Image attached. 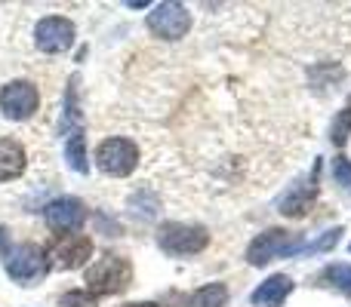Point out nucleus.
<instances>
[{
  "label": "nucleus",
  "instance_id": "dca6fc26",
  "mask_svg": "<svg viewBox=\"0 0 351 307\" xmlns=\"http://www.w3.org/2000/svg\"><path fill=\"white\" fill-rule=\"evenodd\" d=\"M62 133L71 135L74 129H80V108H77V77H71L68 83V92H65V114H62V123H59Z\"/></svg>",
  "mask_w": 351,
  "mask_h": 307
},
{
  "label": "nucleus",
  "instance_id": "9d476101",
  "mask_svg": "<svg viewBox=\"0 0 351 307\" xmlns=\"http://www.w3.org/2000/svg\"><path fill=\"white\" fill-rule=\"evenodd\" d=\"M34 43L40 53H65L74 43V25L62 16H47L37 22Z\"/></svg>",
  "mask_w": 351,
  "mask_h": 307
},
{
  "label": "nucleus",
  "instance_id": "4468645a",
  "mask_svg": "<svg viewBox=\"0 0 351 307\" xmlns=\"http://www.w3.org/2000/svg\"><path fill=\"white\" fill-rule=\"evenodd\" d=\"M65 157H68V166L74 172L86 175L90 172V160H86V139H84V129H74L65 142Z\"/></svg>",
  "mask_w": 351,
  "mask_h": 307
},
{
  "label": "nucleus",
  "instance_id": "1a4fd4ad",
  "mask_svg": "<svg viewBox=\"0 0 351 307\" xmlns=\"http://www.w3.org/2000/svg\"><path fill=\"white\" fill-rule=\"evenodd\" d=\"M93 255V240L84 234H68L62 240L53 243L49 249V265L59 267V271H77V267L86 265V258Z\"/></svg>",
  "mask_w": 351,
  "mask_h": 307
},
{
  "label": "nucleus",
  "instance_id": "20e7f679",
  "mask_svg": "<svg viewBox=\"0 0 351 307\" xmlns=\"http://www.w3.org/2000/svg\"><path fill=\"white\" fill-rule=\"evenodd\" d=\"M305 243L299 240L296 234L290 230H280V228H271L265 234H259L247 249V261L253 267H265L268 261L280 258V255H293V252H302Z\"/></svg>",
  "mask_w": 351,
  "mask_h": 307
},
{
  "label": "nucleus",
  "instance_id": "6e6552de",
  "mask_svg": "<svg viewBox=\"0 0 351 307\" xmlns=\"http://www.w3.org/2000/svg\"><path fill=\"white\" fill-rule=\"evenodd\" d=\"M191 28V16L182 3H160L148 12V31L164 40H179Z\"/></svg>",
  "mask_w": 351,
  "mask_h": 307
},
{
  "label": "nucleus",
  "instance_id": "aec40b11",
  "mask_svg": "<svg viewBox=\"0 0 351 307\" xmlns=\"http://www.w3.org/2000/svg\"><path fill=\"white\" fill-rule=\"evenodd\" d=\"M59 307H99V302L86 289H71L59 298Z\"/></svg>",
  "mask_w": 351,
  "mask_h": 307
},
{
  "label": "nucleus",
  "instance_id": "f03ea898",
  "mask_svg": "<svg viewBox=\"0 0 351 307\" xmlns=\"http://www.w3.org/2000/svg\"><path fill=\"white\" fill-rule=\"evenodd\" d=\"M158 243L167 255L173 258H185V255H197L210 246V234L200 224H182V222H167L158 230Z\"/></svg>",
  "mask_w": 351,
  "mask_h": 307
},
{
  "label": "nucleus",
  "instance_id": "0eeeda50",
  "mask_svg": "<svg viewBox=\"0 0 351 307\" xmlns=\"http://www.w3.org/2000/svg\"><path fill=\"white\" fill-rule=\"evenodd\" d=\"M317 172H321V163H315L308 178H299L284 197L278 200V212L287 218H305L311 212L317 200Z\"/></svg>",
  "mask_w": 351,
  "mask_h": 307
},
{
  "label": "nucleus",
  "instance_id": "f3484780",
  "mask_svg": "<svg viewBox=\"0 0 351 307\" xmlns=\"http://www.w3.org/2000/svg\"><path fill=\"white\" fill-rule=\"evenodd\" d=\"M321 283L333 286L342 295H351V265H330L327 271L321 273Z\"/></svg>",
  "mask_w": 351,
  "mask_h": 307
},
{
  "label": "nucleus",
  "instance_id": "f257e3e1",
  "mask_svg": "<svg viewBox=\"0 0 351 307\" xmlns=\"http://www.w3.org/2000/svg\"><path fill=\"white\" fill-rule=\"evenodd\" d=\"M133 283V265L121 255H105L86 267V292L90 295H121Z\"/></svg>",
  "mask_w": 351,
  "mask_h": 307
},
{
  "label": "nucleus",
  "instance_id": "9b49d317",
  "mask_svg": "<svg viewBox=\"0 0 351 307\" xmlns=\"http://www.w3.org/2000/svg\"><path fill=\"white\" fill-rule=\"evenodd\" d=\"M43 218L53 230H80L86 222V206L77 197H62L43 209Z\"/></svg>",
  "mask_w": 351,
  "mask_h": 307
},
{
  "label": "nucleus",
  "instance_id": "4be33fe9",
  "mask_svg": "<svg viewBox=\"0 0 351 307\" xmlns=\"http://www.w3.org/2000/svg\"><path fill=\"white\" fill-rule=\"evenodd\" d=\"M333 178L339 181L342 187H351V160H346V157H336V160H333Z\"/></svg>",
  "mask_w": 351,
  "mask_h": 307
},
{
  "label": "nucleus",
  "instance_id": "5701e85b",
  "mask_svg": "<svg viewBox=\"0 0 351 307\" xmlns=\"http://www.w3.org/2000/svg\"><path fill=\"white\" fill-rule=\"evenodd\" d=\"M0 255H10V246H6V228H0Z\"/></svg>",
  "mask_w": 351,
  "mask_h": 307
},
{
  "label": "nucleus",
  "instance_id": "412c9836",
  "mask_svg": "<svg viewBox=\"0 0 351 307\" xmlns=\"http://www.w3.org/2000/svg\"><path fill=\"white\" fill-rule=\"evenodd\" d=\"M130 206H133V212L139 209L145 218H152L154 209H158V197H154L152 191H142V193H136V197H130Z\"/></svg>",
  "mask_w": 351,
  "mask_h": 307
},
{
  "label": "nucleus",
  "instance_id": "2eb2a0df",
  "mask_svg": "<svg viewBox=\"0 0 351 307\" xmlns=\"http://www.w3.org/2000/svg\"><path fill=\"white\" fill-rule=\"evenodd\" d=\"M225 304H228V289H225V283L200 286V289L188 298V307H225Z\"/></svg>",
  "mask_w": 351,
  "mask_h": 307
},
{
  "label": "nucleus",
  "instance_id": "7ed1b4c3",
  "mask_svg": "<svg viewBox=\"0 0 351 307\" xmlns=\"http://www.w3.org/2000/svg\"><path fill=\"white\" fill-rule=\"evenodd\" d=\"M49 271V261H47V252L34 243H22V246L10 249L6 255V273L12 277V283L19 286H34L47 277Z\"/></svg>",
  "mask_w": 351,
  "mask_h": 307
},
{
  "label": "nucleus",
  "instance_id": "f8f14e48",
  "mask_svg": "<svg viewBox=\"0 0 351 307\" xmlns=\"http://www.w3.org/2000/svg\"><path fill=\"white\" fill-rule=\"evenodd\" d=\"M290 292H293V280L284 277V273H274V277H268L265 283L250 295V302H253L256 307H280Z\"/></svg>",
  "mask_w": 351,
  "mask_h": 307
},
{
  "label": "nucleus",
  "instance_id": "a211bd4d",
  "mask_svg": "<svg viewBox=\"0 0 351 307\" xmlns=\"http://www.w3.org/2000/svg\"><path fill=\"white\" fill-rule=\"evenodd\" d=\"M348 135H351V108H346V111H339V114H336L333 126H330V142H333L336 148H342L348 142Z\"/></svg>",
  "mask_w": 351,
  "mask_h": 307
},
{
  "label": "nucleus",
  "instance_id": "393cba45",
  "mask_svg": "<svg viewBox=\"0 0 351 307\" xmlns=\"http://www.w3.org/2000/svg\"><path fill=\"white\" fill-rule=\"evenodd\" d=\"M348 108H351V98H348Z\"/></svg>",
  "mask_w": 351,
  "mask_h": 307
},
{
  "label": "nucleus",
  "instance_id": "39448f33",
  "mask_svg": "<svg viewBox=\"0 0 351 307\" xmlns=\"http://www.w3.org/2000/svg\"><path fill=\"white\" fill-rule=\"evenodd\" d=\"M136 163H139V148L130 139H105L96 148V166L105 175L123 178V175H130L136 169Z\"/></svg>",
  "mask_w": 351,
  "mask_h": 307
},
{
  "label": "nucleus",
  "instance_id": "b1692460",
  "mask_svg": "<svg viewBox=\"0 0 351 307\" xmlns=\"http://www.w3.org/2000/svg\"><path fill=\"white\" fill-rule=\"evenodd\" d=\"M123 307H160V304H154V302H139V304H123Z\"/></svg>",
  "mask_w": 351,
  "mask_h": 307
},
{
  "label": "nucleus",
  "instance_id": "6ab92c4d",
  "mask_svg": "<svg viewBox=\"0 0 351 307\" xmlns=\"http://www.w3.org/2000/svg\"><path fill=\"white\" fill-rule=\"evenodd\" d=\"M339 237H342V228H333V230H327V234H321V240H315V243H305V246H302V252H305V255L327 252V249H333L336 243H339Z\"/></svg>",
  "mask_w": 351,
  "mask_h": 307
},
{
  "label": "nucleus",
  "instance_id": "ddd939ff",
  "mask_svg": "<svg viewBox=\"0 0 351 307\" xmlns=\"http://www.w3.org/2000/svg\"><path fill=\"white\" fill-rule=\"evenodd\" d=\"M25 172V148L16 139H0V181L19 178Z\"/></svg>",
  "mask_w": 351,
  "mask_h": 307
},
{
  "label": "nucleus",
  "instance_id": "423d86ee",
  "mask_svg": "<svg viewBox=\"0 0 351 307\" xmlns=\"http://www.w3.org/2000/svg\"><path fill=\"white\" fill-rule=\"evenodd\" d=\"M40 105V96H37V86L28 83V80H12L0 90V111L10 120H28L31 114Z\"/></svg>",
  "mask_w": 351,
  "mask_h": 307
}]
</instances>
